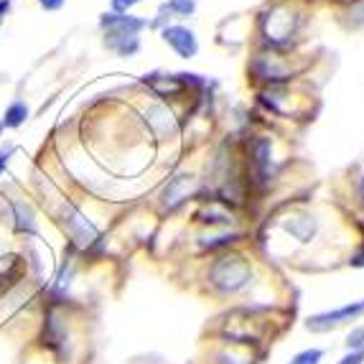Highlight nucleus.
I'll use <instances>...</instances> for the list:
<instances>
[{
  "instance_id": "1",
  "label": "nucleus",
  "mask_w": 364,
  "mask_h": 364,
  "mask_svg": "<svg viewBox=\"0 0 364 364\" xmlns=\"http://www.w3.org/2000/svg\"><path fill=\"white\" fill-rule=\"evenodd\" d=\"M250 275V262L242 255H227L222 260H217L209 270V280L212 286L222 293H237L240 288L247 286Z\"/></svg>"
},
{
  "instance_id": "2",
  "label": "nucleus",
  "mask_w": 364,
  "mask_h": 364,
  "mask_svg": "<svg viewBox=\"0 0 364 364\" xmlns=\"http://www.w3.org/2000/svg\"><path fill=\"white\" fill-rule=\"evenodd\" d=\"M61 222H64V230L69 232V237H72V242L79 245V247H92V245H97L102 237H100L97 227L92 225L90 219L85 217V214L79 212L74 204H64V214H61Z\"/></svg>"
},
{
  "instance_id": "3",
  "label": "nucleus",
  "mask_w": 364,
  "mask_h": 364,
  "mask_svg": "<svg viewBox=\"0 0 364 364\" xmlns=\"http://www.w3.org/2000/svg\"><path fill=\"white\" fill-rule=\"evenodd\" d=\"M359 314H364V301H359V304L341 306V309L328 311V314L311 316L309 321H306V328H309V331H328V328L341 326V323H346V321H352V318H357Z\"/></svg>"
},
{
  "instance_id": "4",
  "label": "nucleus",
  "mask_w": 364,
  "mask_h": 364,
  "mask_svg": "<svg viewBox=\"0 0 364 364\" xmlns=\"http://www.w3.org/2000/svg\"><path fill=\"white\" fill-rule=\"evenodd\" d=\"M100 26L107 31V36H138V31L148 26V21L122 16V13H105L100 16Z\"/></svg>"
},
{
  "instance_id": "5",
  "label": "nucleus",
  "mask_w": 364,
  "mask_h": 364,
  "mask_svg": "<svg viewBox=\"0 0 364 364\" xmlns=\"http://www.w3.org/2000/svg\"><path fill=\"white\" fill-rule=\"evenodd\" d=\"M164 41L168 43L171 49L176 51L181 59H191V56H196V51H199L196 36L188 28H183V26H166Z\"/></svg>"
},
{
  "instance_id": "6",
  "label": "nucleus",
  "mask_w": 364,
  "mask_h": 364,
  "mask_svg": "<svg viewBox=\"0 0 364 364\" xmlns=\"http://www.w3.org/2000/svg\"><path fill=\"white\" fill-rule=\"evenodd\" d=\"M26 273V262L21 255H3L0 257V301L18 286Z\"/></svg>"
},
{
  "instance_id": "7",
  "label": "nucleus",
  "mask_w": 364,
  "mask_h": 364,
  "mask_svg": "<svg viewBox=\"0 0 364 364\" xmlns=\"http://www.w3.org/2000/svg\"><path fill=\"white\" fill-rule=\"evenodd\" d=\"M191 186H194V176H188V173H178V176H173L168 181V186L164 188V204L168 209L178 207L183 199H188Z\"/></svg>"
},
{
  "instance_id": "8",
  "label": "nucleus",
  "mask_w": 364,
  "mask_h": 364,
  "mask_svg": "<svg viewBox=\"0 0 364 364\" xmlns=\"http://www.w3.org/2000/svg\"><path fill=\"white\" fill-rule=\"evenodd\" d=\"M146 120L158 138H173L176 135V120H173V115H171L164 105H156V107L148 109Z\"/></svg>"
},
{
  "instance_id": "9",
  "label": "nucleus",
  "mask_w": 364,
  "mask_h": 364,
  "mask_svg": "<svg viewBox=\"0 0 364 364\" xmlns=\"http://www.w3.org/2000/svg\"><path fill=\"white\" fill-rule=\"evenodd\" d=\"M105 46L115 51L117 56H122V59H128V56L138 54L140 41L138 36H105Z\"/></svg>"
},
{
  "instance_id": "10",
  "label": "nucleus",
  "mask_w": 364,
  "mask_h": 364,
  "mask_svg": "<svg viewBox=\"0 0 364 364\" xmlns=\"http://www.w3.org/2000/svg\"><path fill=\"white\" fill-rule=\"evenodd\" d=\"M13 219H16V230L21 235H33L36 232V222H33V212L26 201H13Z\"/></svg>"
},
{
  "instance_id": "11",
  "label": "nucleus",
  "mask_w": 364,
  "mask_h": 364,
  "mask_svg": "<svg viewBox=\"0 0 364 364\" xmlns=\"http://www.w3.org/2000/svg\"><path fill=\"white\" fill-rule=\"evenodd\" d=\"M316 227L318 225H316L314 217H293L291 222H286V230L301 242H311V237L316 235Z\"/></svg>"
},
{
  "instance_id": "12",
  "label": "nucleus",
  "mask_w": 364,
  "mask_h": 364,
  "mask_svg": "<svg viewBox=\"0 0 364 364\" xmlns=\"http://www.w3.org/2000/svg\"><path fill=\"white\" fill-rule=\"evenodd\" d=\"M26 120H28V107H26V102L16 100V102L8 105V109L3 112L0 125H3V128H21Z\"/></svg>"
},
{
  "instance_id": "13",
  "label": "nucleus",
  "mask_w": 364,
  "mask_h": 364,
  "mask_svg": "<svg viewBox=\"0 0 364 364\" xmlns=\"http://www.w3.org/2000/svg\"><path fill=\"white\" fill-rule=\"evenodd\" d=\"M321 359H323L321 349H304V352H298L288 364H321Z\"/></svg>"
},
{
  "instance_id": "14",
  "label": "nucleus",
  "mask_w": 364,
  "mask_h": 364,
  "mask_svg": "<svg viewBox=\"0 0 364 364\" xmlns=\"http://www.w3.org/2000/svg\"><path fill=\"white\" fill-rule=\"evenodd\" d=\"M168 8L171 13H176V16H191V13H194V8H196V3L194 0H168Z\"/></svg>"
},
{
  "instance_id": "15",
  "label": "nucleus",
  "mask_w": 364,
  "mask_h": 364,
  "mask_svg": "<svg viewBox=\"0 0 364 364\" xmlns=\"http://www.w3.org/2000/svg\"><path fill=\"white\" fill-rule=\"evenodd\" d=\"M346 346H349L352 352H362V349H364V326L354 328L352 334L346 336Z\"/></svg>"
},
{
  "instance_id": "16",
  "label": "nucleus",
  "mask_w": 364,
  "mask_h": 364,
  "mask_svg": "<svg viewBox=\"0 0 364 364\" xmlns=\"http://www.w3.org/2000/svg\"><path fill=\"white\" fill-rule=\"evenodd\" d=\"M135 3H138V0H112L109 6H112V13H128Z\"/></svg>"
},
{
  "instance_id": "17",
  "label": "nucleus",
  "mask_w": 364,
  "mask_h": 364,
  "mask_svg": "<svg viewBox=\"0 0 364 364\" xmlns=\"http://www.w3.org/2000/svg\"><path fill=\"white\" fill-rule=\"evenodd\" d=\"M64 3H67V0H38V6L43 8V11H61V8H64Z\"/></svg>"
},
{
  "instance_id": "18",
  "label": "nucleus",
  "mask_w": 364,
  "mask_h": 364,
  "mask_svg": "<svg viewBox=\"0 0 364 364\" xmlns=\"http://www.w3.org/2000/svg\"><path fill=\"white\" fill-rule=\"evenodd\" d=\"M13 151H16L13 146H8V148H3V151H0V173L6 171V166H8V161H11Z\"/></svg>"
},
{
  "instance_id": "19",
  "label": "nucleus",
  "mask_w": 364,
  "mask_h": 364,
  "mask_svg": "<svg viewBox=\"0 0 364 364\" xmlns=\"http://www.w3.org/2000/svg\"><path fill=\"white\" fill-rule=\"evenodd\" d=\"M364 362V349L362 352H352V354H346L344 359H341L339 364H362Z\"/></svg>"
},
{
  "instance_id": "20",
  "label": "nucleus",
  "mask_w": 364,
  "mask_h": 364,
  "mask_svg": "<svg viewBox=\"0 0 364 364\" xmlns=\"http://www.w3.org/2000/svg\"><path fill=\"white\" fill-rule=\"evenodd\" d=\"M11 8H13V0H0V21L11 13Z\"/></svg>"
},
{
  "instance_id": "21",
  "label": "nucleus",
  "mask_w": 364,
  "mask_h": 364,
  "mask_svg": "<svg viewBox=\"0 0 364 364\" xmlns=\"http://www.w3.org/2000/svg\"><path fill=\"white\" fill-rule=\"evenodd\" d=\"M352 265H357V267H362V265H364V252H359V255H354V257H352Z\"/></svg>"
},
{
  "instance_id": "22",
  "label": "nucleus",
  "mask_w": 364,
  "mask_h": 364,
  "mask_svg": "<svg viewBox=\"0 0 364 364\" xmlns=\"http://www.w3.org/2000/svg\"><path fill=\"white\" fill-rule=\"evenodd\" d=\"M362 199H364V178H362Z\"/></svg>"
},
{
  "instance_id": "23",
  "label": "nucleus",
  "mask_w": 364,
  "mask_h": 364,
  "mask_svg": "<svg viewBox=\"0 0 364 364\" xmlns=\"http://www.w3.org/2000/svg\"><path fill=\"white\" fill-rule=\"evenodd\" d=\"M0 23H3V21H0Z\"/></svg>"
}]
</instances>
